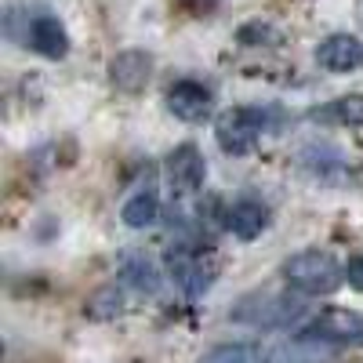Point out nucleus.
<instances>
[{
  "instance_id": "1",
  "label": "nucleus",
  "mask_w": 363,
  "mask_h": 363,
  "mask_svg": "<svg viewBox=\"0 0 363 363\" xmlns=\"http://www.w3.org/2000/svg\"><path fill=\"white\" fill-rule=\"evenodd\" d=\"M284 280L298 294L323 298V294H335L345 284V269L327 251H298L284 262Z\"/></svg>"
},
{
  "instance_id": "2",
  "label": "nucleus",
  "mask_w": 363,
  "mask_h": 363,
  "mask_svg": "<svg viewBox=\"0 0 363 363\" xmlns=\"http://www.w3.org/2000/svg\"><path fill=\"white\" fill-rule=\"evenodd\" d=\"M306 306L301 298L294 294H280V291H262V294H247L240 306L233 309L236 323H251V327H265V330H277V327H291Z\"/></svg>"
},
{
  "instance_id": "3",
  "label": "nucleus",
  "mask_w": 363,
  "mask_h": 363,
  "mask_svg": "<svg viewBox=\"0 0 363 363\" xmlns=\"http://www.w3.org/2000/svg\"><path fill=\"white\" fill-rule=\"evenodd\" d=\"M265 128H269V113L262 106H233V109H225L218 116L215 138H218V145L225 149V153L244 157V153H251V149L258 145Z\"/></svg>"
},
{
  "instance_id": "4",
  "label": "nucleus",
  "mask_w": 363,
  "mask_h": 363,
  "mask_svg": "<svg viewBox=\"0 0 363 363\" xmlns=\"http://www.w3.org/2000/svg\"><path fill=\"white\" fill-rule=\"evenodd\" d=\"M301 338H316L327 345H363V313H349V309H323L320 316H313L306 327L298 330Z\"/></svg>"
},
{
  "instance_id": "5",
  "label": "nucleus",
  "mask_w": 363,
  "mask_h": 363,
  "mask_svg": "<svg viewBox=\"0 0 363 363\" xmlns=\"http://www.w3.org/2000/svg\"><path fill=\"white\" fill-rule=\"evenodd\" d=\"M167 272H171V280L186 291L189 298H200L211 287V280H215V265L203 262L193 251H186V247L167 251Z\"/></svg>"
},
{
  "instance_id": "6",
  "label": "nucleus",
  "mask_w": 363,
  "mask_h": 363,
  "mask_svg": "<svg viewBox=\"0 0 363 363\" xmlns=\"http://www.w3.org/2000/svg\"><path fill=\"white\" fill-rule=\"evenodd\" d=\"M203 174H207V164L200 157V149L196 145H178L174 153L167 157V182H171V189L178 196H189L203 186Z\"/></svg>"
},
{
  "instance_id": "7",
  "label": "nucleus",
  "mask_w": 363,
  "mask_h": 363,
  "mask_svg": "<svg viewBox=\"0 0 363 363\" xmlns=\"http://www.w3.org/2000/svg\"><path fill=\"white\" fill-rule=\"evenodd\" d=\"M316 62L327 73H352L363 66V40L352 33H330L316 48Z\"/></svg>"
},
{
  "instance_id": "8",
  "label": "nucleus",
  "mask_w": 363,
  "mask_h": 363,
  "mask_svg": "<svg viewBox=\"0 0 363 363\" xmlns=\"http://www.w3.org/2000/svg\"><path fill=\"white\" fill-rule=\"evenodd\" d=\"M338 359V345H327L316 338H291L280 342L265 352V363H335Z\"/></svg>"
},
{
  "instance_id": "9",
  "label": "nucleus",
  "mask_w": 363,
  "mask_h": 363,
  "mask_svg": "<svg viewBox=\"0 0 363 363\" xmlns=\"http://www.w3.org/2000/svg\"><path fill=\"white\" fill-rule=\"evenodd\" d=\"M167 109L178 120H186V124H200V120L211 113V91L196 80H178L167 91Z\"/></svg>"
},
{
  "instance_id": "10",
  "label": "nucleus",
  "mask_w": 363,
  "mask_h": 363,
  "mask_svg": "<svg viewBox=\"0 0 363 363\" xmlns=\"http://www.w3.org/2000/svg\"><path fill=\"white\" fill-rule=\"evenodd\" d=\"M153 77V55L145 51H120L113 62H109V80L120 87V91H142Z\"/></svg>"
},
{
  "instance_id": "11",
  "label": "nucleus",
  "mask_w": 363,
  "mask_h": 363,
  "mask_svg": "<svg viewBox=\"0 0 363 363\" xmlns=\"http://www.w3.org/2000/svg\"><path fill=\"white\" fill-rule=\"evenodd\" d=\"M29 44H33V51H40L44 58H66L69 55V33L55 15L33 18V26H29Z\"/></svg>"
},
{
  "instance_id": "12",
  "label": "nucleus",
  "mask_w": 363,
  "mask_h": 363,
  "mask_svg": "<svg viewBox=\"0 0 363 363\" xmlns=\"http://www.w3.org/2000/svg\"><path fill=\"white\" fill-rule=\"evenodd\" d=\"M225 225H229L233 236H240V240H255V236H262V229L269 225V211H265V203H258V200H240V203L229 207Z\"/></svg>"
},
{
  "instance_id": "13",
  "label": "nucleus",
  "mask_w": 363,
  "mask_h": 363,
  "mask_svg": "<svg viewBox=\"0 0 363 363\" xmlns=\"http://www.w3.org/2000/svg\"><path fill=\"white\" fill-rule=\"evenodd\" d=\"M120 218H124L128 229H149L157 218H160V200L153 189H142L135 196L124 200V207H120Z\"/></svg>"
},
{
  "instance_id": "14",
  "label": "nucleus",
  "mask_w": 363,
  "mask_h": 363,
  "mask_svg": "<svg viewBox=\"0 0 363 363\" xmlns=\"http://www.w3.org/2000/svg\"><path fill=\"white\" fill-rule=\"evenodd\" d=\"M313 120H323V124H349V128H363V95H342L335 102H327L320 109L309 113Z\"/></svg>"
},
{
  "instance_id": "15",
  "label": "nucleus",
  "mask_w": 363,
  "mask_h": 363,
  "mask_svg": "<svg viewBox=\"0 0 363 363\" xmlns=\"http://www.w3.org/2000/svg\"><path fill=\"white\" fill-rule=\"evenodd\" d=\"M84 313L91 316V320H113V316H120L124 313V294H120V287H102V291H95L87 298V306H84Z\"/></svg>"
},
{
  "instance_id": "16",
  "label": "nucleus",
  "mask_w": 363,
  "mask_h": 363,
  "mask_svg": "<svg viewBox=\"0 0 363 363\" xmlns=\"http://www.w3.org/2000/svg\"><path fill=\"white\" fill-rule=\"evenodd\" d=\"M200 363H265V352L247 342H233V345H215Z\"/></svg>"
},
{
  "instance_id": "17",
  "label": "nucleus",
  "mask_w": 363,
  "mask_h": 363,
  "mask_svg": "<svg viewBox=\"0 0 363 363\" xmlns=\"http://www.w3.org/2000/svg\"><path fill=\"white\" fill-rule=\"evenodd\" d=\"M124 277H128L131 287H138V291H145V294H153V291L160 287L157 269L149 265L145 258H128V262H124Z\"/></svg>"
},
{
  "instance_id": "18",
  "label": "nucleus",
  "mask_w": 363,
  "mask_h": 363,
  "mask_svg": "<svg viewBox=\"0 0 363 363\" xmlns=\"http://www.w3.org/2000/svg\"><path fill=\"white\" fill-rule=\"evenodd\" d=\"M236 40L244 48H272V44H280V29H272L269 22H247L236 33Z\"/></svg>"
},
{
  "instance_id": "19",
  "label": "nucleus",
  "mask_w": 363,
  "mask_h": 363,
  "mask_svg": "<svg viewBox=\"0 0 363 363\" xmlns=\"http://www.w3.org/2000/svg\"><path fill=\"white\" fill-rule=\"evenodd\" d=\"M345 280H349V287H352V291H359V294H363V255H359V258H352V262L345 265Z\"/></svg>"
}]
</instances>
